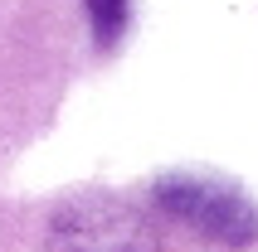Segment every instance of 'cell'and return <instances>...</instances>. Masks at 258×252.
<instances>
[{
  "instance_id": "cell-1",
  "label": "cell",
  "mask_w": 258,
  "mask_h": 252,
  "mask_svg": "<svg viewBox=\"0 0 258 252\" xmlns=\"http://www.w3.org/2000/svg\"><path fill=\"white\" fill-rule=\"evenodd\" d=\"M156 204L166 213H175L180 223H190L195 233L215 242H229V247H244L258 238V213L239 189H224V184L210 180H190V175H171V180L156 184Z\"/></svg>"
},
{
  "instance_id": "cell-2",
  "label": "cell",
  "mask_w": 258,
  "mask_h": 252,
  "mask_svg": "<svg viewBox=\"0 0 258 252\" xmlns=\"http://www.w3.org/2000/svg\"><path fill=\"white\" fill-rule=\"evenodd\" d=\"M54 252H156V238L122 204H78L58 213Z\"/></svg>"
},
{
  "instance_id": "cell-3",
  "label": "cell",
  "mask_w": 258,
  "mask_h": 252,
  "mask_svg": "<svg viewBox=\"0 0 258 252\" xmlns=\"http://www.w3.org/2000/svg\"><path fill=\"white\" fill-rule=\"evenodd\" d=\"M88 20L98 44H117V34L127 29V0H88Z\"/></svg>"
}]
</instances>
